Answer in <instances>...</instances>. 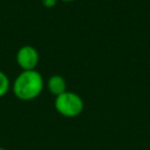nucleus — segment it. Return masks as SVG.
I'll list each match as a JSON object with an SVG mask.
<instances>
[{
    "instance_id": "f257e3e1",
    "label": "nucleus",
    "mask_w": 150,
    "mask_h": 150,
    "mask_svg": "<svg viewBox=\"0 0 150 150\" xmlns=\"http://www.w3.org/2000/svg\"><path fill=\"white\" fill-rule=\"evenodd\" d=\"M43 77L38 70H22L14 80L12 89L21 101L35 100L43 90Z\"/></svg>"
},
{
    "instance_id": "f03ea898",
    "label": "nucleus",
    "mask_w": 150,
    "mask_h": 150,
    "mask_svg": "<svg viewBox=\"0 0 150 150\" xmlns=\"http://www.w3.org/2000/svg\"><path fill=\"white\" fill-rule=\"evenodd\" d=\"M54 107L56 111L64 117H76L83 111L84 103L80 95L67 90L56 96Z\"/></svg>"
},
{
    "instance_id": "7ed1b4c3",
    "label": "nucleus",
    "mask_w": 150,
    "mask_h": 150,
    "mask_svg": "<svg viewBox=\"0 0 150 150\" xmlns=\"http://www.w3.org/2000/svg\"><path fill=\"white\" fill-rule=\"evenodd\" d=\"M16 63L22 70H34L39 63V53L33 46H23L16 53Z\"/></svg>"
},
{
    "instance_id": "20e7f679",
    "label": "nucleus",
    "mask_w": 150,
    "mask_h": 150,
    "mask_svg": "<svg viewBox=\"0 0 150 150\" xmlns=\"http://www.w3.org/2000/svg\"><path fill=\"white\" fill-rule=\"evenodd\" d=\"M47 86H48V90L56 96L63 94L64 91H67V83H66V80L61 76V75H52L49 79H48V82H47Z\"/></svg>"
},
{
    "instance_id": "39448f33",
    "label": "nucleus",
    "mask_w": 150,
    "mask_h": 150,
    "mask_svg": "<svg viewBox=\"0 0 150 150\" xmlns=\"http://www.w3.org/2000/svg\"><path fill=\"white\" fill-rule=\"evenodd\" d=\"M9 87H11V83H9L8 76L2 70H0V97L5 96L8 93Z\"/></svg>"
},
{
    "instance_id": "423d86ee",
    "label": "nucleus",
    "mask_w": 150,
    "mask_h": 150,
    "mask_svg": "<svg viewBox=\"0 0 150 150\" xmlns=\"http://www.w3.org/2000/svg\"><path fill=\"white\" fill-rule=\"evenodd\" d=\"M57 1L59 0H41L43 7H46V8H53V7H55V5L57 4Z\"/></svg>"
},
{
    "instance_id": "0eeeda50",
    "label": "nucleus",
    "mask_w": 150,
    "mask_h": 150,
    "mask_svg": "<svg viewBox=\"0 0 150 150\" xmlns=\"http://www.w3.org/2000/svg\"><path fill=\"white\" fill-rule=\"evenodd\" d=\"M61 1H64V2H71V1H75V0H61Z\"/></svg>"
},
{
    "instance_id": "6e6552de",
    "label": "nucleus",
    "mask_w": 150,
    "mask_h": 150,
    "mask_svg": "<svg viewBox=\"0 0 150 150\" xmlns=\"http://www.w3.org/2000/svg\"><path fill=\"white\" fill-rule=\"evenodd\" d=\"M0 150H6V149H4V148H1V146H0Z\"/></svg>"
}]
</instances>
